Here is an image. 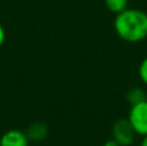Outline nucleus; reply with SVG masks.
<instances>
[{
    "instance_id": "obj_11",
    "label": "nucleus",
    "mask_w": 147,
    "mask_h": 146,
    "mask_svg": "<svg viewBox=\"0 0 147 146\" xmlns=\"http://www.w3.org/2000/svg\"><path fill=\"white\" fill-rule=\"evenodd\" d=\"M140 146H147V135L146 136H143V139H142V141H141Z\"/></svg>"
},
{
    "instance_id": "obj_2",
    "label": "nucleus",
    "mask_w": 147,
    "mask_h": 146,
    "mask_svg": "<svg viewBox=\"0 0 147 146\" xmlns=\"http://www.w3.org/2000/svg\"><path fill=\"white\" fill-rule=\"evenodd\" d=\"M128 120L138 136L147 135V101L130 106Z\"/></svg>"
},
{
    "instance_id": "obj_4",
    "label": "nucleus",
    "mask_w": 147,
    "mask_h": 146,
    "mask_svg": "<svg viewBox=\"0 0 147 146\" xmlns=\"http://www.w3.org/2000/svg\"><path fill=\"white\" fill-rule=\"evenodd\" d=\"M28 144L27 135L21 129H9L0 137V146H28Z\"/></svg>"
},
{
    "instance_id": "obj_9",
    "label": "nucleus",
    "mask_w": 147,
    "mask_h": 146,
    "mask_svg": "<svg viewBox=\"0 0 147 146\" xmlns=\"http://www.w3.org/2000/svg\"><path fill=\"white\" fill-rule=\"evenodd\" d=\"M4 41H5V28L0 22V47L4 44Z\"/></svg>"
},
{
    "instance_id": "obj_7",
    "label": "nucleus",
    "mask_w": 147,
    "mask_h": 146,
    "mask_svg": "<svg viewBox=\"0 0 147 146\" xmlns=\"http://www.w3.org/2000/svg\"><path fill=\"white\" fill-rule=\"evenodd\" d=\"M105 5L115 16L125 10L129 5V0H105Z\"/></svg>"
},
{
    "instance_id": "obj_3",
    "label": "nucleus",
    "mask_w": 147,
    "mask_h": 146,
    "mask_svg": "<svg viewBox=\"0 0 147 146\" xmlns=\"http://www.w3.org/2000/svg\"><path fill=\"white\" fill-rule=\"evenodd\" d=\"M137 133L130 126L128 118H123L115 122L112 126V139L119 142L120 146H130L134 142Z\"/></svg>"
},
{
    "instance_id": "obj_5",
    "label": "nucleus",
    "mask_w": 147,
    "mask_h": 146,
    "mask_svg": "<svg viewBox=\"0 0 147 146\" xmlns=\"http://www.w3.org/2000/svg\"><path fill=\"white\" fill-rule=\"evenodd\" d=\"M48 132H49L48 126L45 123H43V122H34L26 129V135H27L28 140L34 142L43 141L44 139H47Z\"/></svg>"
},
{
    "instance_id": "obj_13",
    "label": "nucleus",
    "mask_w": 147,
    "mask_h": 146,
    "mask_svg": "<svg viewBox=\"0 0 147 146\" xmlns=\"http://www.w3.org/2000/svg\"><path fill=\"white\" fill-rule=\"evenodd\" d=\"M0 1H1V0H0Z\"/></svg>"
},
{
    "instance_id": "obj_8",
    "label": "nucleus",
    "mask_w": 147,
    "mask_h": 146,
    "mask_svg": "<svg viewBox=\"0 0 147 146\" xmlns=\"http://www.w3.org/2000/svg\"><path fill=\"white\" fill-rule=\"evenodd\" d=\"M138 74H140V79L142 80V83L147 85V57L146 58H143L142 62L140 64Z\"/></svg>"
},
{
    "instance_id": "obj_12",
    "label": "nucleus",
    "mask_w": 147,
    "mask_h": 146,
    "mask_svg": "<svg viewBox=\"0 0 147 146\" xmlns=\"http://www.w3.org/2000/svg\"><path fill=\"white\" fill-rule=\"evenodd\" d=\"M146 101H147V91H146Z\"/></svg>"
},
{
    "instance_id": "obj_10",
    "label": "nucleus",
    "mask_w": 147,
    "mask_h": 146,
    "mask_svg": "<svg viewBox=\"0 0 147 146\" xmlns=\"http://www.w3.org/2000/svg\"><path fill=\"white\" fill-rule=\"evenodd\" d=\"M103 146H120V145L117 141H115L114 139H111V140H107V141L103 144Z\"/></svg>"
},
{
    "instance_id": "obj_6",
    "label": "nucleus",
    "mask_w": 147,
    "mask_h": 146,
    "mask_svg": "<svg viewBox=\"0 0 147 146\" xmlns=\"http://www.w3.org/2000/svg\"><path fill=\"white\" fill-rule=\"evenodd\" d=\"M127 100L128 102L132 105H136V103H140L146 101V91L142 89L140 87H134L127 93Z\"/></svg>"
},
{
    "instance_id": "obj_1",
    "label": "nucleus",
    "mask_w": 147,
    "mask_h": 146,
    "mask_svg": "<svg viewBox=\"0 0 147 146\" xmlns=\"http://www.w3.org/2000/svg\"><path fill=\"white\" fill-rule=\"evenodd\" d=\"M115 32L127 43H140L147 39V13L141 9L127 8L115 16Z\"/></svg>"
}]
</instances>
